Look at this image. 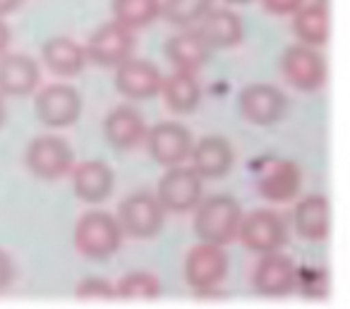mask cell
I'll return each instance as SVG.
<instances>
[{
	"mask_svg": "<svg viewBox=\"0 0 350 309\" xmlns=\"http://www.w3.org/2000/svg\"><path fill=\"white\" fill-rule=\"evenodd\" d=\"M195 235L200 242L226 247L238 240L240 218H243V206L230 194H214V197H202V202L195 209Z\"/></svg>",
	"mask_w": 350,
	"mask_h": 309,
	"instance_id": "obj_1",
	"label": "cell"
},
{
	"mask_svg": "<svg viewBox=\"0 0 350 309\" xmlns=\"http://www.w3.org/2000/svg\"><path fill=\"white\" fill-rule=\"evenodd\" d=\"M122 237L125 232L118 218L103 209H92L82 213L75 226V247L79 254L94 261L111 259L122 247Z\"/></svg>",
	"mask_w": 350,
	"mask_h": 309,
	"instance_id": "obj_2",
	"label": "cell"
},
{
	"mask_svg": "<svg viewBox=\"0 0 350 309\" xmlns=\"http://www.w3.org/2000/svg\"><path fill=\"white\" fill-rule=\"evenodd\" d=\"M165 209L161 206L156 192H132L118 206V223H120L122 232L135 240H149L156 237L165 226Z\"/></svg>",
	"mask_w": 350,
	"mask_h": 309,
	"instance_id": "obj_3",
	"label": "cell"
},
{
	"mask_svg": "<svg viewBox=\"0 0 350 309\" xmlns=\"http://www.w3.org/2000/svg\"><path fill=\"white\" fill-rule=\"evenodd\" d=\"M238 240L254 254L278 252L288 245V223L273 209H254L240 218Z\"/></svg>",
	"mask_w": 350,
	"mask_h": 309,
	"instance_id": "obj_4",
	"label": "cell"
},
{
	"mask_svg": "<svg viewBox=\"0 0 350 309\" xmlns=\"http://www.w3.org/2000/svg\"><path fill=\"white\" fill-rule=\"evenodd\" d=\"M25 163L31 175L41 180H60L72 170L75 151L70 142L53 132L39 135L29 142L25 154Z\"/></svg>",
	"mask_w": 350,
	"mask_h": 309,
	"instance_id": "obj_5",
	"label": "cell"
},
{
	"mask_svg": "<svg viewBox=\"0 0 350 309\" xmlns=\"http://www.w3.org/2000/svg\"><path fill=\"white\" fill-rule=\"evenodd\" d=\"M204 180L195 173L192 165H170L165 173L161 175L159 187H156V197H159L161 206L170 213H190L197 204L202 202V187Z\"/></svg>",
	"mask_w": 350,
	"mask_h": 309,
	"instance_id": "obj_6",
	"label": "cell"
},
{
	"mask_svg": "<svg viewBox=\"0 0 350 309\" xmlns=\"http://www.w3.org/2000/svg\"><path fill=\"white\" fill-rule=\"evenodd\" d=\"M36 118L44 127L51 130H63L79 120L82 116V96L72 84H46L36 92L34 98Z\"/></svg>",
	"mask_w": 350,
	"mask_h": 309,
	"instance_id": "obj_7",
	"label": "cell"
},
{
	"mask_svg": "<svg viewBox=\"0 0 350 309\" xmlns=\"http://www.w3.org/2000/svg\"><path fill=\"white\" fill-rule=\"evenodd\" d=\"M228 273V254L224 247L200 242L185 256V280L197 295H214Z\"/></svg>",
	"mask_w": 350,
	"mask_h": 309,
	"instance_id": "obj_8",
	"label": "cell"
},
{
	"mask_svg": "<svg viewBox=\"0 0 350 309\" xmlns=\"http://www.w3.org/2000/svg\"><path fill=\"white\" fill-rule=\"evenodd\" d=\"M281 72L293 89L314 94L326 84V60L314 46L293 44L281 55Z\"/></svg>",
	"mask_w": 350,
	"mask_h": 309,
	"instance_id": "obj_9",
	"label": "cell"
},
{
	"mask_svg": "<svg viewBox=\"0 0 350 309\" xmlns=\"http://www.w3.org/2000/svg\"><path fill=\"white\" fill-rule=\"evenodd\" d=\"M144 144L156 163L163 165V168H170V165L187 163L192 144H195V137L180 122L163 120L154 127H146Z\"/></svg>",
	"mask_w": 350,
	"mask_h": 309,
	"instance_id": "obj_10",
	"label": "cell"
},
{
	"mask_svg": "<svg viewBox=\"0 0 350 309\" xmlns=\"http://www.w3.org/2000/svg\"><path fill=\"white\" fill-rule=\"evenodd\" d=\"M238 111L252 125H276L288 111V96L278 87H273V84H247L238 94Z\"/></svg>",
	"mask_w": 350,
	"mask_h": 309,
	"instance_id": "obj_11",
	"label": "cell"
},
{
	"mask_svg": "<svg viewBox=\"0 0 350 309\" xmlns=\"http://www.w3.org/2000/svg\"><path fill=\"white\" fill-rule=\"evenodd\" d=\"M135 44V29L120 25L118 20H111L89 36L84 51H87V60L92 63L101 65V68H116L122 60L130 58Z\"/></svg>",
	"mask_w": 350,
	"mask_h": 309,
	"instance_id": "obj_12",
	"label": "cell"
},
{
	"mask_svg": "<svg viewBox=\"0 0 350 309\" xmlns=\"http://www.w3.org/2000/svg\"><path fill=\"white\" fill-rule=\"evenodd\" d=\"M297 285V266L288 254L267 252L252 271V288L264 297H286Z\"/></svg>",
	"mask_w": 350,
	"mask_h": 309,
	"instance_id": "obj_13",
	"label": "cell"
},
{
	"mask_svg": "<svg viewBox=\"0 0 350 309\" xmlns=\"http://www.w3.org/2000/svg\"><path fill=\"white\" fill-rule=\"evenodd\" d=\"M163 75L154 63L142 58H127L120 65H116V89L125 98L132 101H146L161 94Z\"/></svg>",
	"mask_w": 350,
	"mask_h": 309,
	"instance_id": "obj_14",
	"label": "cell"
},
{
	"mask_svg": "<svg viewBox=\"0 0 350 309\" xmlns=\"http://www.w3.org/2000/svg\"><path fill=\"white\" fill-rule=\"evenodd\" d=\"M195 173L202 180H221L233 170L235 165V149L226 137L206 135L192 144L190 159Z\"/></svg>",
	"mask_w": 350,
	"mask_h": 309,
	"instance_id": "obj_15",
	"label": "cell"
},
{
	"mask_svg": "<svg viewBox=\"0 0 350 309\" xmlns=\"http://www.w3.org/2000/svg\"><path fill=\"white\" fill-rule=\"evenodd\" d=\"M41 84V65L27 53H0V96H29Z\"/></svg>",
	"mask_w": 350,
	"mask_h": 309,
	"instance_id": "obj_16",
	"label": "cell"
},
{
	"mask_svg": "<svg viewBox=\"0 0 350 309\" xmlns=\"http://www.w3.org/2000/svg\"><path fill=\"white\" fill-rule=\"evenodd\" d=\"M70 173H72V189L77 199L92 206L108 202L116 189V173L103 161H84L72 165Z\"/></svg>",
	"mask_w": 350,
	"mask_h": 309,
	"instance_id": "obj_17",
	"label": "cell"
},
{
	"mask_svg": "<svg viewBox=\"0 0 350 309\" xmlns=\"http://www.w3.org/2000/svg\"><path fill=\"white\" fill-rule=\"evenodd\" d=\"M146 120L135 106H116L103 120V137L116 151H132L144 144Z\"/></svg>",
	"mask_w": 350,
	"mask_h": 309,
	"instance_id": "obj_18",
	"label": "cell"
},
{
	"mask_svg": "<svg viewBox=\"0 0 350 309\" xmlns=\"http://www.w3.org/2000/svg\"><path fill=\"white\" fill-rule=\"evenodd\" d=\"M302 187V170L295 161H273L271 165L264 168V173L257 180V189L267 202L286 204L297 197Z\"/></svg>",
	"mask_w": 350,
	"mask_h": 309,
	"instance_id": "obj_19",
	"label": "cell"
},
{
	"mask_svg": "<svg viewBox=\"0 0 350 309\" xmlns=\"http://www.w3.org/2000/svg\"><path fill=\"white\" fill-rule=\"evenodd\" d=\"M197 31L202 34V39L209 44L211 51L221 49H233L243 41L245 27L240 15H235L228 8H211L197 25Z\"/></svg>",
	"mask_w": 350,
	"mask_h": 309,
	"instance_id": "obj_20",
	"label": "cell"
},
{
	"mask_svg": "<svg viewBox=\"0 0 350 309\" xmlns=\"http://www.w3.org/2000/svg\"><path fill=\"white\" fill-rule=\"evenodd\" d=\"M41 60L58 77H77L87 65V51L70 36H51L41 46Z\"/></svg>",
	"mask_w": 350,
	"mask_h": 309,
	"instance_id": "obj_21",
	"label": "cell"
},
{
	"mask_svg": "<svg viewBox=\"0 0 350 309\" xmlns=\"http://www.w3.org/2000/svg\"><path fill=\"white\" fill-rule=\"evenodd\" d=\"M293 228L307 242H324L329 237V199L324 194H310L300 199L293 211Z\"/></svg>",
	"mask_w": 350,
	"mask_h": 309,
	"instance_id": "obj_22",
	"label": "cell"
},
{
	"mask_svg": "<svg viewBox=\"0 0 350 309\" xmlns=\"http://www.w3.org/2000/svg\"><path fill=\"white\" fill-rule=\"evenodd\" d=\"M165 58L173 65V70H190V72H197L202 65L209 60L211 49L202 34L192 27H185V31L180 34H173L168 41H165Z\"/></svg>",
	"mask_w": 350,
	"mask_h": 309,
	"instance_id": "obj_23",
	"label": "cell"
},
{
	"mask_svg": "<svg viewBox=\"0 0 350 309\" xmlns=\"http://www.w3.org/2000/svg\"><path fill=\"white\" fill-rule=\"evenodd\" d=\"M161 96H163L165 106L178 116H187V113L197 111V106L202 103V84L197 79V72L173 70L168 77H163Z\"/></svg>",
	"mask_w": 350,
	"mask_h": 309,
	"instance_id": "obj_24",
	"label": "cell"
},
{
	"mask_svg": "<svg viewBox=\"0 0 350 309\" xmlns=\"http://www.w3.org/2000/svg\"><path fill=\"white\" fill-rule=\"evenodd\" d=\"M293 31H295L297 41L307 46H324L329 41V5L321 3H302L295 12H293Z\"/></svg>",
	"mask_w": 350,
	"mask_h": 309,
	"instance_id": "obj_25",
	"label": "cell"
},
{
	"mask_svg": "<svg viewBox=\"0 0 350 309\" xmlns=\"http://www.w3.org/2000/svg\"><path fill=\"white\" fill-rule=\"evenodd\" d=\"M161 17V0H113V20L130 29L149 27Z\"/></svg>",
	"mask_w": 350,
	"mask_h": 309,
	"instance_id": "obj_26",
	"label": "cell"
},
{
	"mask_svg": "<svg viewBox=\"0 0 350 309\" xmlns=\"http://www.w3.org/2000/svg\"><path fill=\"white\" fill-rule=\"evenodd\" d=\"M214 8V0H161V17L173 27H195Z\"/></svg>",
	"mask_w": 350,
	"mask_h": 309,
	"instance_id": "obj_27",
	"label": "cell"
},
{
	"mask_svg": "<svg viewBox=\"0 0 350 309\" xmlns=\"http://www.w3.org/2000/svg\"><path fill=\"white\" fill-rule=\"evenodd\" d=\"M161 295V278L151 271H132L116 283V297L156 299Z\"/></svg>",
	"mask_w": 350,
	"mask_h": 309,
	"instance_id": "obj_28",
	"label": "cell"
},
{
	"mask_svg": "<svg viewBox=\"0 0 350 309\" xmlns=\"http://www.w3.org/2000/svg\"><path fill=\"white\" fill-rule=\"evenodd\" d=\"M307 297L324 299L329 295V276L324 269H297V285Z\"/></svg>",
	"mask_w": 350,
	"mask_h": 309,
	"instance_id": "obj_29",
	"label": "cell"
},
{
	"mask_svg": "<svg viewBox=\"0 0 350 309\" xmlns=\"http://www.w3.org/2000/svg\"><path fill=\"white\" fill-rule=\"evenodd\" d=\"M75 295L79 299H113L116 297V283L106 278H98V276H89L82 278L75 288Z\"/></svg>",
	"mask_w": 350,
	"mask_h": 309,
	"instance_id": "obj_30",
	"label": "cell"
},
{
	"mask_svg": "<svg viewBox=\"0 0 350 309\" xmlns=\"http://www.w3.org/2000/svg\"><path fill=\"white\" fill-rule=\"evenodd\" d=\"M302 3H305V0H262L264 10L276 17H291Z\"/></svg>",
	"mask_w": 350,
	"mask_h": 309,
	"instance_id": "obj_31",
	"label": "cell"
},
{
	"mask_svg": "<svg viewBox=\"0 0 350 309\" xmlns=\"http://www.w3.org/2000/svg\"><path fill=\"white\" fill-rule=\"evenodd\" d=\"M12 280H15V261H12V256L0 247V293L10 288Z\"/></svg>",
	"mask_w": 350,
	"mask_h": 309,
	"instance_id": "obj_32",
	"label": "cell"
},
{
	"mask_svg": "<svg viewBox=\"0 0 350 309\" xmlns=\"http://www.w3.org/2000/svg\"><path fill=\"white\" fill-rule=\"evenodd\" d=\"M10 27H8L5 17H0V53H5L8 46H10Z\"/></svg>",
	"mask_w": 350,
	"mask_h": 309,
	"instance_id": "obj_33",
	"label": "cell"
},
{
	"mask_svg": "<svg viewBox=\"0 0 350 309\" xmlns=\"http://www.w3.org/2000/svg\"><path fill=\"white\" fill-rule=\"evenodd\" d=\"M25 3V0H0V17L10 15V12L20 10V5Z\"/></svg>",
	"mask_w": 350,
	"mask_h": 309,
	"instance_id": "obj_34",
	"label": "cell"
},
{
	"mask_svg": "<svg viewBox=\"0 0 350 309\" xmlns=\"http://www.w3.org/2000/svg\"><path fill=\"white\" fill-rule=\"evenodd\" d=\"M5 116H8V111H5V101H3V96H0V127L5 125Z\"/></svg>",
	"mask_w": 350,
	"mask_h": 309,
	"instance_id": "obj_35",
	"label": "cell"
},
{
	"mask_svg": "<svg viewBox=\"0 0 350 309\" xmlns=\"http://www.w3.org/2000/svg\"><path fill=\"white\" fill-rule=\"evenodd\" d=\"M226 3H230V5H245V3H250V0H226Z\"/></svg>",
	"mask_w": 350,
	"mask_h": 309,
	"instance_id": "obj_36",
	"label": "cell"
},
{
	"mask_svg": "<svg viewBox=\"0 0 350 309\" xmlns=\"http://www.w3.org/2000/svg\"><path fill=\"white\" fill-rule=\"evenodd\" d=\"M314 3H321V5H329V0H314Z\"/></svg>",
	"mask_w": 350,
	"mask_h": 309,
	"instance_id": "obj_37",
	"label": "cell"
}]
</instances>
